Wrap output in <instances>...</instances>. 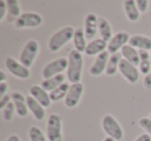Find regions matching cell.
Instances as JSON below:
<instances>
[{
	"instance_id": "obj_1",
	"label": "cell",
	"mask_w": 151,
	"mask_h": 141,
	"mask_svg": "<svg viewBox=\"0 0 151 141\" xmlns=\"http://www.w3.org/2000/svg\"><path fill=\"white\" fill-rule=\"evenodd\" d=\"M68 65L66 69V77L67 80L73 84V83H79L82 79V73H83V55L79 51L73 50L69 52L68 57Z\"/></svg>"
},
{
	"instance_id": "obj_2",
	"label": "cell",
	"mask_w": 151,
	"mask_h": 141,
	"mask_svg": "<svg viewBox=\"0 0 151 141\" xmlns=\"http://www.w3.org/2000/svg\"><path fill=\"white\" fill-rule=\"evenodd\" d=\"M76 29L71 26H66L52 34L48 42V48L51 52H58L67 43L73 40Z\"/></svg>"
},
{
	"instance_id": "obj_3",
	"label": "cell",
	"mask_w": 151,
	"mask_h": 141,
	"mask_svg": "<svg viewBox=\"0 0 151 141\" xmlns=\"http://www.w3.org/2000/svg\"><path fill=\"white\" fill-rule=\"evenodd\" d=\"M101 128L107 137L113 138L116 141H120L123 138V130L118 120L111 114H107L101 119Z\"/></svg>"
},
{
	"instance_id": "obj_4",
	"label": "cell",
	"mask_w": 151,
	"mask_h": 141,
	"mask_svg": "<svg viewBox=\"0 0 151 141\" xmlns=\"http://www.w3.org/2000/svg\"><path fill=\"white\" fill-rule=\"evenodd\" d=\"M46 135L49 141H62V117L59 114L53 113L49 116Z\"/></svg>"
},
{
	"instance_id": "obj_5",
	"label": "cell",
	"mask_w": 151,
	"mask_h": 141,
	"mask_svg": "<svg viewBox=\"0 0 151 141\" xmlns=\"http://www.w3.org/2000/svg\"><path fill=\"white\" fill-rule=\"evenodd\" d=\"M38 49H40V46H38L37 40H28L25 44V46H24V48L22 49L21 53H20L19 61L23 65H25L26 67L29 69L33 64L34 60H35L36 56H37Z\"/></svg>"
},
{
	"instance_id": "obj_6",
	"label": "cell",
	"mask_w": 151,
	"mask_h": 141,
	"mask_svg": "<svg viewBox=\"0 0 151 141\" xmlns=\"http://www.w3.org/2000/svg\"><path fill=\"white\" fill-rule=\"evenodd\" d=\"M67 65H68V60L65 57H59V58L49 62L42 69V75L44 77V80L62 74V72L67 69Z\"/></svg>"
},
{
	"instance_id": "obj_7",
	"label": "cell",
	"mask_w": 151,
	"mask_h": 141,
	"mask_svg": "<svg viewBox=\"0 0 151 141\" xmlns=\"http://www.w3.org/2000/svg\"><path fill=\"white\" fill-rule=\"evenodd\" d=\"M42 17L37 13L27 12L23 13L15 22V26L20 29L24 28H36L42 24Z\"/></svg>"
},
{
	"instance_id": "obj_8",
	"label": "cell",
	"mask_w": 151,
	"mask_h": 141,
	"mask_svg": "<svg viewBox=\"0 0 151 141\" xmlns=\"http://www.w3.org/2000/svg\"><path fill=\"white\" fill-rule=\"evenodd\" d=\"M5 67H6L7 71L11 73L13 76L17 77L22 80H27L30 77V71L28 67L22 64L20 61L17 59L13 58V57H7L5 60Z\"/></svg>"
},
{
	"instance_id": "obj_9",
	"label": "cell",
	"mask_w": 151,
	"mask_h": 141,
	"mask_svg": "<svg viewBox=\"0 0 151 141\" xmlns=\"http://www.w3.org/2000/svg\"><path fill=\"white\" fill-rule=\"evenodd\" d=\"M119 73L130 84H136L139 81V78H140V71H139L138 67L132 64L123 58L120 61Z\"/></svg>"
},
{
	"instance_id": "obj_10",
	"label": "cell",
	"mask_w": 151,
	"mask_h": 141,
	"mask_svg": "<svg viewBox=\"0 0 151 141\" xmlns=\"http://www.w3.org/2000/svg\"><path fill=\"white\" fill-rule=\"evenodd\" d=\"M83 93H84V85L81 82L70 84L68 93L64 99V105L67 108H75L76 106H78Z\"/></svg>"
},
{
	"instance_id": "obj_11",
	"label": "cell",
	"mask_w": 151,
	"mask_h": 141,
	"mask_svg": "<svg viewBox=\"0 0 151 141\" xmlns=\"http://www.w3.org/2000/svg\"><path fill=\"white\" fill-rule=\"evenodd\" d=\"M129 38H130L129 34L126 31L117 32L116 34H114L113 38H111V40L108 43L107 51L110 54L119 53V51H121V49L123 48L125 45L128 44Z\"/></svg>"
},
{
	"instance_id": "obj_12",
	"label": "cell",
	"mask_w": 151,
	"mask_h": 141,
	"mask_svg": "<svg viewBox=\"0 0 151 141\" xmlns=\"http://www.w3.org/2000/svg\"><path fill=\"white\" fill-rule=\"evenodd\" d=\"M110 55L111 54H110L108 51H105V52L101 53V54H99L95 57L92 65H91L90 69H89V73H90L91 76L99 77V76H101V74L106 73Z\"/></svg>"
},
{
	"instance_id": "obj_13",
	"label": "cell",
	"mask_w": 151,
	"mask_h": 141,
	"mask_svg": "<svg viewBox=\"0 0 151 141\" xmlns=\"http://www.w3.org/2000/svg\"><path fill=\"white\" fill-rule=\"evenodd\" d=\"M84 32L87 40H92L99 32V17L94 13H89L85 17Z\"/></svg>"
},
{
	"instance_id": "obj_14",
	"label": "cell",
	"mask_w": 151,
	"mask_h": 141,
	"mask_svg": "<svg viewBox=\"0 0 151 141\" xmlns=\"http://www.w3.org/2000/svg\"><path fill=\"white\" fill-rule=\"evenodd\" d=\"M29 95L33 99H35L45 108H48L52 104V101H51L50 98V93L45 90L40 85H32V86H30Z\"/></svg>"
},
{
	"instance_id": "obj_15",
	"label": "cell",
	"mask_w": 151,
	"mask_h": 141,
	"mask_svg": "<svg viewBox=\"0 0 151 141\" xmlns=\"http://www.w3.org/2000/svg\"><path fill=\"white\" fill-rule=\"evenodd\" d=\"M12 95V102L14 103L16 107V113L20 117H26L29 112L27 107V102H26V98L20 91H13L11 93Z\"/></svg>"
},
{
	"instance_id": "obj_16",
	"label": "cell",
	"mask_w": 151,
	"mask_h": 141,
	"mask_svg": "<svg viewBox=\"0 0 151 141\" xmlns=\"http://www.w3.org/2000/svg\"><path fill=\"white\" fill-rule=\"evenodd\" d=\"M128 45L139 51H151V38L143 34H134L130 36Z\"/></svg>"
},
{
	"instance_id": "obj_17",
	"label": "cell",
	"mask_w": 151,
	"mask_h": 141,
	"mask_svg": "<svg viewBox=\"0 0 151 141\" xmlns=\"http://www.w3.org/2000/svg\"><path fill=\"white\" fill-rule=\"evenodd\" d=\"M26 102H27V107L29 112L32 114L34 118L37 121H42L46 116V111H45V107H42L35 99L29 95L26 97Z\"/></svg>"
},
{
	"instance_id": "obj_18",
	"label": "cell",
	"mask_w": 151,
	"mask_h": 141,
	"mask_svg": "<svg viewBox=\"0 0 151 141\" xmlns=\"http://www.w3.org/2000/svg\"><path fill=\"white\" fill-rule=\"evenodd\" d=\"M107 48H108L107 42H105L101 38H95V40H92L88 43L84 53L87 56H93V55H96L97 56L101 53L107 51Z\"/></svg>"
},
{
	"instance_id": "obj_19",
	"label": "cell",
	"mask_w": 151,
	"mask_h": 141,
	"mask_svg": "<svg viewBox=\"0 0 151 141\" xmlns=\"http://www.w3.org/2000/svg\"><path fill=\"white\" fill-rule=\"evenodd\" d=\"M123 9L124 14L126 16V19L129 22L139 21L140 19V11H139L138 7H137V1L136 0H125L123 2Z\"/></svg>"
},
{
	"instance_id": "obj_20",
	"label": "cell",
	"mask_w": 151,
	"mask_h": 141,
	"mask_svg": "<svg viewBox=\"0 0 151 141\" xmlns=\"http://www.w3.org/2000/svg\"><path fill=\"white\" fill-rule=\"evenodd\" d=\"M120 54H121L122 58L125 59L126 61L136 65V67H139V64H140V54H139V50H137L136 48L127 44L121 49Z\"/></svg>"
},
{
	"instance_id": "obj_21",
	"label": "cell",
	"mask_w": 151,
	"mask_h": 141,
	"mask_svg": "<svg viewBox=\"0 0 151 141\" xmlns=\"http://www.w3.org/2000/svg\"><path fill=\"white\" fill-rule=\"evenodd\" d=\"M73 49L77 51H79L80 53L85 52L87 47V38L85 35V32L83 28H77L73 34Z\"/></svg>"
},
{
	"instance_id": "obj_22",
	"label": "cell",
	"mask_w": 151,
	"mask_h": 141,
	"mask_svg": "<svg viewBox=\"0 0 151 141\" xmlns=\"http://www.w3.org/2000/svg\"><path fill=\"white\" fill-rule=\"evenodd\" d=\"M64 82H65V76L63 74H60L55 77H52V78L45 79L42 82L40 86H42L45 90L48 91V93H51V91H53L54 89L58 88V87L60 86V85H62Z\"/></svg>"
},
{
	"instance_id": "obj_23",
	"label": "cell",
	"mask_w": 151,
	"mask_h": 141,
	"mask_svg": "<svg viewBox=\"0 0 151 141\" xmlns=\"http://www.w3.org/2000/svg\"><path fill=\"white\" fill-rule=\"evenodd\" d=\"M99 33L101 40H104L107 43H109L111 38H113L111 25H110L109 21L103 17L99 18Z\"/></svg>"
},
{
	"instance_id": "obj_24",
	"label": "cell",
	"mask_w": 151,
	"mask_h": 141,
	"mask_svg": "<svg viewBox=\"0 0 151 141\" xmlns=\"http://www.w3.org/2000/svg\"><path fill=\"white\" fill-rule=\"evenodd\" d=\"M121 59H122V56L120 53L110 55V58H109L108 65H107V69H106V73H105L107 76H114V75H116V73L119 72V64H120Z\"/></svg>"
},
{
	"instance_id": "obj_25",
	"label": "cell",
	"mask_w": 151,
	"mask_h": 141,
	"mask_svg": "<svg viewBox=\"0 0 151 141\" xmlns=\"http://www.w3.org/2000/svg\"><path fill=\"white\" fill-rule=\"evenodd\" d=\"M140 54V64H139V71L141 74L146 76L151 71V60H150V52L149 51L141 50L139 51Z\"/></svg>"
},
{
	"instance_id": "obj_26",
	"label": "cell",
	"mask_w": 151,
	"mask_h": 141,
	"mask_svg": "<svg viewBox=\"0 0 151 141\" xmlns=\"http://www.w3.org/2000/svg\"><path fill=\"white\" fill-rule=\"evenodd\" d=\"M70 87V85L68 83L64 82L62 85L58 87V88L54 89L53 91L50 93V98L52 102H58L60 100H64L65 97H66L67 93H68V89Z\"/></svg>"
},
{
	"instance_id": "obj_27",
	"label": "cell",
	"mask_w": 151,
	"mask_h": 141,
	"mask_svg": "<svg viewBox=\"0 0 151 141\" xmlns=\"http://www.w3.org/2000/svg\"><path fill=\"white\" fill-rule=\"evenodd\" d=\"M7 15H9L16 22V20L22 15L21 7L18 0H9L7 1Z\"/></svg>"
},
{
	"instance_id": "obj_28",
	"label": "cell",
	"mask_w": 151,
	"mask_h": 141,
	"mask_svg": "<svg viewBox=\"0 0 151 141\" xmlns=\"http://www.w3.org/2000/svg\"><path fill=\"white\" fill-rule=\"evenodd\" d=\"M29 139L30 141H47V137L36 126H32L29 129Z\"/></svg>"
},
{
	"instance_id": "obj_29",
	"label": "cell",
	"mask_w": 151,
	"mask_h": 141,
	"mask_svg": "<svg viewBox=\"0 0 151 141\" xmlns=\"http://www.w3.org/2000/svg\"><path fill=\"white\" fill-rule=\"evenodd\" d=\"M15 112H16V107L13 102H11L9 105L5 106V107L1 110V115H2L3 120H4V121H11V120L13 119Z\"/></svg>"
},
{
	"instance_id": "obj_30",
	"label": "cell",
	"mask_w": 151,
	"mask_h": 141,
	"mask_svg": "<svg viewBox=\"0 0 151 141\" xmlns=\"http://www.w3.org/2000/svg\"><path fill=\"white\" fill-rule=\"evenodd\" d=\"M139 126L144 130V132L147 135L151 137V118L150 117H142L139 119Z\"/></svg>"
},
{
	"instance_id": "obj_31",
	"label": "cell",
	"mask_w": 151,
	"mask_h": 141,
	"mask_svg": "<svg viewBox=\"0 0 151 141\" xmlns=\"http://www.w3.org/2000/svg\"><path fill=\"white\" fill-rule=\"evenodd\" d=\"M137 1V7H138L139 11L141 14L146 13L149 9V1L148 0H136Z\"/></svg>"
},
{
	"instance_id": "obj_32",
	"label": "cell",
	"mask_w": 151,
	"mask_h": 141,
	"mask_svg": "<svg viewBox=\"0 0 151 141\" xmlns=\"http://www.w3.org/2000/svg\"><path fill=\"white\" fill-rule=\"evenodd\" d=\"M7 15V1L1 0L0 1V22L3 21L5 16Z\"/></svg>"
},
{
	"instance_id": "obj_33",
	"label": "cell",
	"mask_w": 151,
	"mask_h": 141,
	"mask_svg": "<svg viewBox=\"0 0 151 141\" xmlns=\"http://www.w3.org/2000/svg\"><path fill=\"white\" fill-rule=\"evenodd\" d=\"M12 102V95H5L4 97L0 98V110H2L5 106H7Z\"/></svg>"
},
{
	"instance_id": "obj_34",
	"label": "cell",
	"mask_w": 151,
	"mask_h": 141,
	"mask_svg": "<svg viewBox=\"0 0 151 141\" xmlns=\"http://www.w3.org/2000/svg\"><path fill=\"white\" fill-rule=\"evenodd\" d=\"M143 86L146 89H148V90L151 89V71L149 74L144 76V79H143Z\"/></svg>"
},
{
	"instance_id": "obj_35",
	"label": "cell",
	"mask_w": 151,
	"mask_h": 141,
	"mask_svg": "<svg viewBox=\"0 0 151 141\" xmlns=\"http://www.w3.org/2000/svg\"><path fill=\"white\" fill-rule=\"evenodd\" d=\"M7 90H9V84L6 82H0V98L7 95Z\"/></svg>"
},
{
	"instance_id": "obj_36",
	"label": "cell",
	"mask_w": 151,
	"mask_h": 141,
	"mask_svg": "<svg viewBox=\"0 0 151 141\" xmlns=\"http://www.w3.org/2000/svg\"><path fill=\"white\" fill-rule=\"evenodd\" d=\"M134 141H151V137L149 135H147L146 133H143V134L139 135Z\"/></svg>"
},
{
	"instance_id": "obj_37",
	"label": "cell",
	"mask_w": 151,
	"mask_h": 141,
	"mask_svg": "<svg viewBox=\"0 0 151 141\" xmlns=\"http://www.w3.org/2000/svg\"><path fill=\"white\" fill-rule=\"evenodd\" d=\"M6 141H21V138H20L18 135L16 134H13L6 139Z\"/></svg>"
},
{
	"instance_id": "obj_38",
	"label": "cell",
	"mask_w": 151,
	"mask_h": 141,
	"mask_svg": "<svg viewBox=\"0 0 151 141\" xmlns=\"http://www.w3.org/2000/svg\"><path fill=\"white\" fill-rule=\"evenodd\" d=\"M5 80H6V75H5V73L1 69V71H0V82H5Z\"/></svg>"
},
{
	"instance_id": "obj_39",
	"label": "cell",
	"mask_w": 151,
	"mask_h": 141,
	"mask_svg": "<svg viewBox=\"0 0 151 141\" xmlns=\"http://www.w3.org/2000/svg\"><path fill=\"white\" fill-rule=\"evenodd\" d=\"M104 141H116V140H114L113 138H110V137H106V138L104 139Z\"/></svg>"
},
{
	"instance_id": "obj_40",
	"label": "cell",
	"mask_w": 151,
	"mask_h": 141,
	"mask_svg": "<svg viewBox=\"0 0 151 141\" xmlns=\"http://www.w3.org/2000/svg\"><path fill=\"white\" fill-rule=\"evenodd\" d=\"M150 60H151V51H150Z\"/></svg>"
},
{
	"instance_id": "obj_41",
	"label": "cell",
	"mask_w": 151,
	"mask_h": 141,
	"mask_svg": "<svg viewBox=\"0 0 151 141\" xmlns=\"http://www.w3.org/2000/svg\"><path fill=\"white\" fill-rule=\"evenodd\" d=\"M149 117H150V118H151V113H150V116H149Z\"/></svg>"
}]
</instances>
